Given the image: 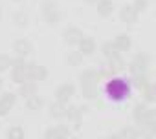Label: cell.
<instances>
[{
	"label": "cell",
	"mask_w": 156,
	"mask_h": 139,
	"mask_svg": "<svg viewBox=\"0 0 156 139\" xmlns=\"http://www.w3.org/2000/svg\"><path fill=\"white\" fill-rule=\"evenodd\" d=\"M105 92H107V95H108L110 99H114V101H123V99H127L129 93H130V84H129L125 79H112V81L107 83Z\"/></svg>",
	"instance_id": "cell-1"
},
{
	"label": "cell",
	"mask_w": 156,
	"mask_h": 139,
	"mask_svg": "<svg viewBox=\"0 0 156 139\" xmlns=\"http://www.w3.org/2000/svg\"><path fill=\"white\" fill-rule=\"evenodd\" d=\"M101 79V73L94 72V70H87L81 73V83H83V95L92 99L98 95V83Z\"/></svg>",
	"instance_id": "cell-2"
},
{
	"label": "cell",
	"mask_w": 156,
	"mask_h": 139,
	"mask_svg": "<svg viewBox=\"0 0 156 139\" xmlns=\"http://www.w3.org/2000/svg\"><path fill=\"white\" fill-rule=\"evenodd\" d=\"M103 51H105V55H107V59H108V62H110V68H112V72H119V70H123V60H121V57L118 55V49L110 44V42H107L105 46H103Z\"/></svg>",
	"instance_id": "cell-3"
},
{
	"label": "cell",
	"mask_w": 156,
	"mask_h": 139,
	"mask_svg": "<svg viewBox=\"0 0 156 139\" xmlns=\"http://www.w3.org/2000/svg\"><path fill=\"white\" fill-rule=\"evenodd\" d=\"M147 68H149V55L147 53H138L130 64V72L134 75H145L147 72Z\"/></svg>",
	"instance_id": "cell-4"
},
{
	"label": "cell",
	"mask_w": 156,
	"mask_h": 139,
	"mask_svg": "<svg viewBox=\"0 0 156 139\" xmlns=\"http://www.w3.org/2000/svg\"><path fill=\"white\" fill-rule=\"evenodd\" d=\"M26 70H28V81H44L48 77V70L44 66H39V64H26Z\"/></svg>",
	"instance_id": "cell-5"
},
{
	"label": "cell",
	"mask_w": 156,
	"mask_h": 139,
	"mask_svg": "<svg viewBox=\"0 0 156 139\" xmlns=\"http://www.w3.org/2000/svg\"><path fill=\"white\" fill-rule=\"evenodd\" d=\"M73 86L72 84H62V86H59L57 88V92H55V99H57V103H66L72 95H73Z\"/></svg>",
	"instance_id": "cell-6"
},
{
	"label": "cell",
	"mask_w": 156,
	"mask_h": 139,
	"mask_svg": "<svg viewBox=\"0 0 156 139\" xmlns=\"http://www.w3.org/2000/svg\"><path fill=\"white\" fill-rule=\"evenodd\" d=\"M119 19L127 24H134L138 20V11L132 8V6H123L121 11H119Z\"/></svg>",
	"instance_id": "cell-7"
},
{
	"label": "cell",
	"mask_w": 156,
	"mask_h": 139,
	"mask_svg": "<svg viewBox=\"0 0 156 139\" xmlns=\"http://www.w3.org/2000/svg\"><path fill=\"white\" fill-rule=\"evenodd\" d=\"M42 15H44V19L48 22H57L59 17H61L59 11H57V8H55V4H51V2H46L42 6Z\"/></svg>",
	"instance_id": "cell-8"
},
{
	"label": "cell",
	"mask_w": 156,
	"mask_h": 139,
	"mask_svg": "<svg viewBox=\"0 0 156 139\" xmlns=\"http://www.w3.org/2000/svg\"><path fill=\"white\" fill-rule=\"evenodd\" d=\"M13 49H15V53H17L19 57H26V55L31 53V44H30L28 40H24V39H19V40H15Z\"/></svg>",
	"instance_id": "cell-9"
},
{
	"label": "cell",
	"mask_w": 156,
	"mask_h": 139,
	"mask_svg": "<svg viewBox=\"0 0 156 139\" xmlns=\"http://www.w3.org/2000/svg\"><path fill=\"white\" fill-rule=\"evenodd\" d=\"M15 104V95L13 93H4L0 97V115H6L9 112V108H13Z\"/></svg>",
	"instance_id": "cell-10"
},
{
	"label": "cell",
	"mask_w": 156,
	"mask_h": 139,
	"mask_svg": "<svg viewBox=\"0 0 156 139\" xmlns=\"http://www.w3.org/2000/svg\"><path fill=\"white\" fill-rule=\"evenodd\" d=\"M64 39L68 44H79V40L83 39V33L77 29V28H68L64 31Z\"/></svg>",
	"instance_id": "cell-11"
},
{
	"label": "cell",
	"mask_w": 156,
	"mask_h": 139,
	"mask_svg": "<svg viewBox=\"0 0 156 139\" xmlns=\"http://www.w3.org/2000/svg\"><path fill=\"white\" fill-rule=\"evenodd\" d=\"M11 77H13V81H17V83H26L28 81V70H26V64H20V66H15L13 68V73H11Z\"/></svg>",
	"instance_id": "cell-12"
},
{
	"label": "cell",
	"mask_w": 156,
	"mask_h": 139,
	"mask_svg": "<svg viewBox=\"0 0 156 139\" xmlns=\"http://www.w3.org/2000/svg\"><path fill=\"white\" fill-rule=\"evenodd\" d=\"M79 49H81L83 55H90V53L96 49V40L90 39V37H83V39L79 40Z\"/></svg>",
	"instance_id": "cell-13"
},
{
	"label": "cell",
	"mask_w": 156,
	"mask_h": 139,
	"mask_svg": "<svg viewBox=\"0 0 156 139\" xmlns=\"http://www.w3.org/2000/svg\"><path fill=\"white\" fill-rule=\"evenodd\" d=\"M112 46L118 51H127V49H130V39L127 35H119V37H116V40L112 42Z\"/></svg>",
	"instance_id": "cell-14"
},
{
	"label": "cell",
	"mask_w": 156,
	"mask_h": 139,
	"mask_svg": "<svg viewBox=\"0 0 156 139\" xmlns=\"http://www.w3.org/2000/svg\"><path fill=\"white\" fill-rule=\"evenodd\" d=\"M114 9V4H112V0H99L98 2V13L101 17H108Z\"/></svg>",
	"instance_id": "cell-15"
},
{
	"label": "cell",
	"mask_w": 156,
	"mask_h": 139,
	"mask_svg": "<svg viewBox=\"0 0 156 139\" xmlns=\"http://www.w3.org/2000/svg\"><path fill=\"white\" fill-rule=\"evenodd\" d=\"M35 90H37L35 83H33V81H26V83H22V86H20L19 93H20V95H24V99H28V97L35 95Z\"/></svg>",
	"instance_id": "cell-16"
},
{
	"label": "cell",
	"mask_w": 156,
	"mask_h": 139,
	"mask_svg": "<svg viewBox=\"0 0 156 139\" xmlns=\"http://www.w3.org/2000/svg\"><path fill=\"white\" fill-rule=\"evenodd\" d=\"M50 114H51V117H64L66 115V106L62 104V103H55V104H51V108H50Z\"/></svg>",
	"instance_id": "cell-17"
},
{
	"label": "cell",
	"mask_w": 156,
	"mask_h": 139,
	"mask_svg": "<svg viewBox=\"0 0 156 139\" xmlns=\"http://www.w3.org/2000/svg\"><path fill=\"white\" fill-rule=\"evenodd\" d=\"M118 135H119V139H138L140 137V132L134 130V128H123Z\"/></svg>",
	"instance_id": "cell-18"
},
{
	"label": "cell",
	"mask_w": 156,
	"mask_h": 139,
	"mask_svg": "<svg viewBox=\"0 0 156 139\" xmlns=\"http://www.w3.org/2000/svg\"><path fill=\"white\" fill-rule=\"evenodd\" d=\"M26 106H28L30 110H39V108L42 106V99L37 97V95H31V97L26 99Z\"/></svg>",
	"instance_id": "cell-19"
},
{
	"label": "cell",
	"mask_w": 156,
	"mask_h": 139,
	"mask_svg": "<svg viewBox=\"0 0 156 139\" xmlns=\"http://www.w3.org/2000/svg\"><path fill=\"white\" fill-rule=\"evenodd\" d=\"M8 139H24V128H22V126H13V128H9Z\"/></svg>",
	"instance_id": "cell-20"
},
{
	"label": "cell",
	"mask_w": 156,
	"mask_h": 139,
	"mask_svg": "<svg viewBox=\"0 0 156 139\" xmlns=\"http://www.w3.org/2000/svg\"><path fill=\"white\" fill-rule=\"evenodd\" d=\"M9 66H13V59L9 55H0V72L9 70Z\"/></svg>",
	"instance_id": "cell-21"
},
{
	"label": "cell",
	"mask_w": 156,
	"mask_h": 139,
	"mask_svg": "<svg viewBox=\"0 0 156 139\" xmlns=\"http://www.w3.org/2000/svg\"><path fill=\"white\" fill-rule=\"evenodd\" d=\"M68 62H70L72 66L81 64V62H83V53H81V51H73V53H70V55H68Z\"/></svg>",
	"instance_id": "cell-22"
},
{
	"label": "cell",
	"mask_w": 156,
	"mask_h": 139,
	"mask_svg": "<svg viewBox=\"0 0 156 139\" xmlns=\"http://www.w3.org/2000/svg\"><path fill=\"white\" fill-rule=\"evenodd\" d=\"M134 84H136V88L145 90V88L149 86V81H147L145 75H134Z\"/></svg>",
	"instance_id": "cell-23"
},
{
	"label": "cell",
	"mask_w": 156,
	"mask_h": 139,
	"mask_svg": "<svg viewBox=\"0 0 156 139\" xmlns=\"http://www.w3.org/2000/svg\"><path fill=\"white\" fill-rule=\"evenodd\" d=\"M66 115L70 117V119H73V121H79V108H68L66 110Z\"/></svg>",
	"instance_id": "cell-24"
},
{
	"label": "cell",
	"mask_w": 156,
	"mask_h": 139,
	"mask_svg": "<svg viewBox=\"0 0 156 139\" xmlns=\"http://www.w3.org/2000/svg\"><path fill=\"white\" fill-rule=\"evenodd\" d=\"M55 128H57V132H59L61 139H68V135H70V128H68V126L61 124V126H55Z\"/></svg>",
	"instance_id": "cell-25"
},
{
	"label": "cell",
	"mask_w": 156,
	"mask_h": 139,
	"mask_svg": "<svg viewBox=\"0 0 156 139\" xmlns=\"http://www.w3.org/2000/svg\"><path fill=\"white\" fill-rule=\"evenodd\" d=\"M44 139H61V135H59V132H57V128H50V130L46 132V135H44Z\"/></svg>",
	"instance_id": "cell-26"
},
{
	"label": "cell",
	"mask_w": 156,
	"mask_h": 139,
	"mask_svg": "<svg viewBox=\"0 0 156 139\" xmlns=\"http://www.w3.org/2000/svg\"><path fill=\"white\" fill-rule=\"evenodd\" d=\"M132 8H134V9H136L138 13H140V11H143V9L147 8V0H136Z\"/></svg>",
	"instance_id": "cell-27"
},
{
	"label": "cell",
	"mask_w": 156,
	"mask_h": 139,
	"mask_svg": "<svg viewBox=\"0 0 156 139\" xmlns=\"http://www.w3.org/2000/svg\"><path fill=\"white\" fill-rule=\"evenodd\" d=\"M143 92H145V99H147V101H154V88H152L151 84H149Z\"/></svg>",
	"instance_id": "cell-28"
},
{
	"label": "cell",
	"mask_w": 156,
	"mask_h": 139,
	"mask_svg": "<svg viewBox=\"0 0 156 139\" xmlns=\"http://www.w3.org/2000/svg\"><path fill=\"white\" fill-rule=\"evenodd\" d=\"M107 139H119V135H112V137H107Z\"/></svg>",
	"instance_id": "cell-29"
},
{
	"label": "cell",
	"mask_w": 156,
	"mask_h": 139,
	"mask_svg": "<svg viewBox=\"0 0 156 139\" xmlns=\"http://www.w3.org/2000/svg\"><path fill=\"white\" fill-rule=\"evenodd\" d=\"M87 2H98V0H87Z\"/></svg>",
	"instance_id": "cell-30"
},
{
	"label": "cell",
	"mask_w": 156,
	"mask_h": 139,
	"mask_svg": "<svg viewBox=\"0 0 156 139\" xmlns=\"http://www.w3.org/2000/svg\"><path fill=\"white\" fill-rule=\"evenodd\" d=\"M0 84H2V81H0Z\"/></svg>",
	"instance_id": "cell-31"
},
{
	"label": "cell",
	"mask_w": 156,
	"mask_h": 139,
	"mask_svg": "<svg viewBox=\"0 0 156 139\" xmlns=\"http://www.w3.org/2000/svg\"><path fill=\"white\" fill-rule=\"evenodd\" d=\"M72 139H75V137H72Z\"/></svg>",
	"instance_id": "cell-32"
}]
</instances>
